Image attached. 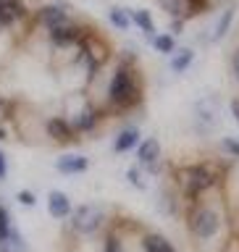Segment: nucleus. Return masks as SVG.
<instances>
[{"mask_svg":"<svg viewBox=\"0 0 239 252\" xmlns=\"http://www.w3.org/2000/svg\"><path fill=\"white\" fill-rule=\"evenodd\" d=\"M108 105L113 113H126L142 102V79L137 76V68L132 63V55H124L116 63L113 74L108 79Z\"/></svg>","mask_w":239,"mask_h":252,"instance_id":"1","label":"nucleus"},{"mask_svg":"<svg viewBox=\"0 0 239 252\" xmlns=\"http://www.w3.org/2000/svg\"><path fill=\"white\" fill-rule=\"evenodd\" d=\"M221 179V171L218 165L213 163H195V165H184L179 173V184H181V192H184L187 202L195 205L200 202L210 189H216Z\"/></svg>","mask_w":239,"mask_h":252,"instance_id":"2","label":"nucleus"},{"mask_svg":"<svg viewBox=\"0 0 239 252\" xmlns=\"http://www.w3.org/2000/svg\"><path fill=\"white\" fill-rule=\"evenodd\" d=\"M187 226H189V234H192V239L197 244H208L221 234V228H224V216H221V210L216 205L200 200V202L189 205Z\"/></svg>","mask_w":239,"mask_h":252,"instance_id":"3","label":"nucleus"},{"mask_svg":"<svg viewBox=\"0 0 239 252\" xmlns=\"http://www.w3.org/2000/svg\"><path fill=\"white\" fill-rule=\"evenodd\" d=\"M105 226H108L105 210L98 208V205L84 202V205H76V208L71 210L66 234H71V236H82V239H92V236H98Z\"/></svg>","mask_w":239,"mask_h":252,"instance_id":"4","label":"nucleus"},{"mask_svg":"<svg viewBox=\"0 0 239 252\" xmlns=\"http://www.w3.org/2000/svg\"><path fill=\"white\" fill-rule=\"evenodd\" d=\"M66 19H71V5L63 3V0H55V3H47V5H39L29 19V27L32 29H42V32H50L53 27H58Z\"/></svg>","mask_w":239,"mask_h":252,"instance_id":"5","label":"nucleus"},{"mask_svg":"<svg viewBox=\"0 0 239 252\" xmlns=\"http://www.w3.org/2000/svg\"><path fill=\"white\" fill-rule=\"evenodd\" d=\"M68 124L76 129L79 137H84V134H92L98 126L102 124V118H105V108L102 105H92V102H82L74 113L66 116Z\"/></svg>","mask_w":239,"mask_h":252,"instance_id":"6","label":"nucleus"},{"mask_svg":"<svg viewBox=\"0 0 239 252\" xmlns=\"http://www.w3.org/2000/svg\"><path fill=\"white\" fill-rule=\"evenodd\" d=\"M45 134H47V139L55 142V145H61V147H68V145H76L79 139V134L76 129L68 124V118L66 116H53V118H47L45 121Z\"/></svg>","mask_w":239,"mask_h":252,"instance_id":"7","label":"nucleus"},{"mask_svg":"<svg viewBox=\"0 0 239 252\" xmlns=\"http://www.w3.org/2000/svg\"><path fill=\"white\" fill-rule=\"evenodd\" d=\"M32 19L29 8L24 0H0V32H8Z\"/></svg>","mask_w":239,"mask_h":252,"instance_id":"8","label":"nucleus"},{"mask_svg":"<svg viewBox=\"0 0 239 252\" xmlns=\"http://www.w3.org/2000/svg\"><path fill=\"white\" fill-rule=\"evenodd\" d=\"M137 163L145 165L147 173L161 171L158 168V165H161V142H158L155 137H147V139H142L137 145Z\"/></svg>","mask_w":239,"mask_h":252,"instance_id":"9","label":"nucleus"},{"mask_svg":"<svg viewBox=\"0 0 239 252\" xmlns=\"http://www.w3.org/2000/svg\"><path fill=\"white\" fill-rule=\"evenodd\" d=\"M55 168H58L61 176H79V173H84L90 168V158H84L79 153H66V155L58 158Z\"/></svg>","mask_w":239,"mask_h":252,"instance_id":"10","label":"nucleus"},{"mask_svg":"<svg viewBox=\"0 0 239 252\" xmlns=\"http://www.w3.org/2000/svg\"><path fill=\"white\" fill-rule=\"evenodd\" d=\"M47 210H50L53 218L68 220L71 210H74V205H71V200H68L66 192H61V189H53V192L47 194Z\"/></svg>","mask_w":239,"mask_h":252,"instance_id":"11","label":"nucleus"},{"mask_svg":"<svg viewBox=\"0 0 239 252\" xmlns=\"http://www.w3.org/2000/svg\"><path fill=\"white\" fill-rule=\"evenodd\" d=\"M142 252H176V247L166 239L163 234H158V231H147V234H142Z\"/></svg>","mask_w":239,"mask_h":252,"instance_id":"12","label":"nucleus"},{"mask_svg":"<svg viewBox=\"0 0 239 252\" xmlns=\"http://www.w3.org/2000/svg\"><path fill=\"white\" fill-rule=\"evenodd\" d=\"M142 142V137H139V129L137 126H126V129H121L118 131V137H116V142H113V150L118 155H124V153H129V150H134Z\"/></svg>","mask_w":239,"mask_h":252,"instance_id":"13","label":"nucleus"},{"mask_svg":"<svg viewBox=\"0 0 239 252\" xmlns=\"http://www.w3.org/2000/svg\"><path fill=\"white\" fill-rule=\"evenodd\" d=\"M195 61V50L192 47H181V50H173V58H171V68L176 74H184V71L192 66Z\"/></svg>","mask_w":239,"mask_h":252,"instance_id":"14","label":"nucleus"},{"mask_svg":"<svg viewBox=\"0 0 239 252\" xmlns=\"http://www.w3.org/2000/svg\"><path fill=\"white\" fill-rule=\"evenodd\" d=\"M100 252H124V239L116 228H108L105 236H102V247Z\"/></svg>","mask_w":239,"mask_h":252,"instance_id":"15","label":"nucleus"},{"mask_svg":"<svg viewBox=\"0 0 239 252\" xmlns=\"http://www.w3.org/2000/svg\"><path fill=\"white\" fill-rule=\"evenodd\" d=\"M129 19L137 24V27L145 32V34H153L155 32V24H153V16H150V11H145V8H137L134 13H129Z\"/></svg>","mask_w":239,"mask_h":252,"instance_id":"16","label":"nucleus"},{"mask_svg":"<svg viewBox=\"0 0 239 252\" xmlns=\"http://www.w3.org/2000/svg\"><path fill=\"white\" fill-rule=\"evenodd\" d=\"M153 47H155L158 53H166V55H169V53L176 50V39H173L171 34H155V37H153Z\"/></svg>","mask_w":239,"mask_h":252,"instance_id":"17","label":"nucleus"},{"mask_svg":"<svg viewBox=\"0 0 239 252\" xmlns=\"http://www.w3.org/2000/svg\"><path fill=\"white\" fill-rule=\"evenodd\" d=\"M11 228H13L11 213H8V210H5V205L0 202V244L8 242V236H11Z\"/></svg>","mask_w":239,"mask_h":252,"instance_id":"18","label":"nucleus"},{"mask_svg":"<svg viewBox=\"0 0 239 252\" xmlns=\"http://www.w3.org/2000/svg\"><path fill=\"white\" fill-rule=\"evenodd\" d=\"M108 19H110V24H113L116 29H129V24H132L129 13H126V11H121V8H110Z\"/></svg>","mask_w":239,"mask_h":252,"instance_id":"19","label":"nucleus"},{"mask_svg":"<svg viewBox=\"0 0 239 252\" xmlns=\"http://www.w3.org/2000/svg\"><path fill=\"white\" fill-rule=\"evenodd\" d=\"M8 247H11V252H29L27 242H24V236L19 234V228H11V236H8Z\"/></svg>","mask_w":239,"mask_h":252,"instance_id":"20","label":"nucleus"},{"mask_svg":"<svg viewBox=\"0 0 239 252\" xmlns=\"http://www.w3.org/2000/svg\"><path fill=\"white\" fill-rule=\"evenodd\" d=\"M232 19H234V8H229V11L221 16V21H218V27H216V32H213V37L216 39H221L229 32V27H232Z\"/></svg>","mask_w":239,"mask_h":252,"instance_id":"21","label":"nucleus"},{"mask_svg":"<svg viewBox=\"0 0 239 252\" xmlns=\"http://www.w3.org/2000/svg\"><path fill=\"white\" fill-rule=\"evenodd\" d=\"M221 150H224V153H229V155H234V158H239V139L224 137V139H221Z\"/></svg>","mask_w":239,"mask_h":252,"instance_id":"22","label":"nucleus"},{"mask_svg":"<svg viewBox=\"0 0 239 252\" xmlns=\"http://www.w3.org/2000/svg\"><path fill=\"white\" fill-rule=\"evenodd\" d=\"M229 71H232L234 82L239 84V45L234 47V53H232V61H229Z\"/></svg>","mask_w":239,"mask_h":252,"instance_id":"23","label":"nucleus"},{"mask_svg":"<svg viewBox=\"0 0 239 252\" xmlns=\"http://www.w3.org/2000/svg\"><path fill=\"white\" fill-rule=\"evenodd\" d=\"M184 3L189 5L187 16H192V13H203L205 8H208V0H184Z\"/></svg>","mask_w":239,"mask_h":252,"instance_id":"24","label":"nucleus"},{"mask_svg":"<svg viewBox=\"0 0 239 252\" xmlns=\"http://www.w3.org/2000/svg\"><path fill=\"white\" fill-rule=\"evenodd\" d=\"M126 179H129L137 189H145V179H142V173H139L137 168H129V171H126Z\"/></svg>","mask_w":239,"mask_h":252,"instance_id":"25","label":"nucleus"},{"mask_svg":"<svg viewBox=\"0 0 239 252\" xmlns=\"http://www.w3.org/2000/svg\"><path fill=\"white\" fill-rule=\"evenodd\" d=\"M19 202H21V205H27V208H32V205L37 202V197L32 194V192H19Z\"/></svg>","mask_w":239,"mask_h":252,"instance_id":"26","label":"nucleus"},{"mask_svg":"<svg viewBox=\"0 0 239 252\" xmlns=\"http://www.w3.org/2000/svg\"><path fill=\"white\" fill-rule=\"evenodd\" d=\"M229 108H232V116H234V121L239 124V97H234V100H232V105H229Z\"/></svg>","mask_w":239,"mask_h":252,"instance_id":"27","label":"nucleus"},{"mask_svg":"<svg viewBox=\"0 0 239 252\" xmlns=\"http://www.w3.org/2000/svg\"><path fill=\"white\" fill-rule=\"evenodd\" d=\"M5 173H8V163H5V155L0 153V179H5Z\"/></svg>","mask_w":239,"mask_h":252,"instance_id":"28","label":"nucleus"},{"mask_svg":"<svg viewBox=\"0 0 239 252\" xmlns=\"http://www.w3.org/2000/svg\"><path fill=\"white\" fill-rule=\"evenodd\" d=\"M8 137H11V134H8V129H3V126H0V142L8 139Z\"/></svg>","mask_w":239,"mask_h":252,"instance_id":"29","label":"nucleus"},{"mask_svg":"<svg viewBox=\"0 0 239 252\" xmlns=\"http://www.w3.org/2000/svg\"><path fill=\"white\" fill-rule=\"evenodd\" d=\"M0 252H11V247H8V242H3V244H0Z\"/></svg>","mask_w":239,"mask_h":252,"instance_id":"30","label":"nucleus"}]
</instances>
